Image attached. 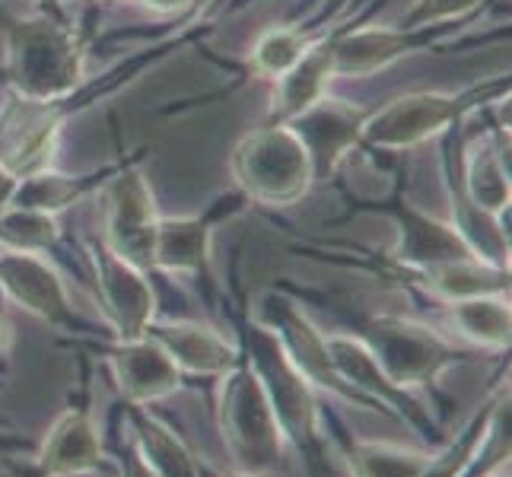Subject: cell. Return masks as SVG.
<instances>
[{
	"instance_id": "cell-1",
	"label": "cell",
	"mask_w": 512,
	"mask_h": 477,
	"mask_svg": "<svg viewBox=\"0 0 512 477\" xmlns=\"http://www.w3.org/2000/svg\"><path fill=\"white\" fill-rule=\"evenodd\" d=\"M217 420L223 443L229 455L236 458L239 471L268 474L284 468L287 436L280 430L255 369L245 366L242 360L233 369H226L220 379Z\"/></svg>"
},
{
	"instance_id": "cell-2",
	"label": "cell",
	"mask_w": 512,
	"mask_h": 477,
	"mask_svg": "<svg viewBox=\"0 0 512 477\" xmlns=\"http://www.w3.org/2000/svg\"><path fill=\"white\" fill-rule=\"evenodd\" d=\"M255 376L271 401V411L284 430L287 443L306 452L312 465L325 462L322 411L312 395L309 379L299 373L290 353L280 344L274 328H252V363Z\"/></svg>"
},
{
	"instance_id": "cell-3",
	"label": "cell",
	"mask_w": 512,
	"mask_h": 477,
	"mask_svg": "<svg viewBox=\"0 0 512 477\" xmlns=\"http://www.w3.org/2000/svg\"><path fill=\"white\" fill-rule=\"evenodd\" d=\"M10 77L26 99L51 102L80 80V48L74 32L55 20L16 23L10 35Z\"/></svg>"
},
{
	"instance_id": "cell-4",
	"label": "cell",
	"mask_w": 512,
	"mask_h": 477,
	"mask_svg": "<svg viewBox=\"0 0 512 477\" xmlns=\"http://www.w3.org/2000/svg\"><path fill=\"white\" fill-rule=\"evenodd\" d=\"M239 185L261 204H293L312 182V156L293 128H268L242 140L233 159Z\"/></svg>"
},
{
	"instance_id": "cell-5",
	"label": "cell",
	"mask_w": 512,
	"mask_h": 477,
	"mask_svg": "<svg viewBox=\"0 0 512 477\" xmlns=\"http://www.w3.org/2000/svg\"><path fill=\"white\" fill-rule=\"evenodd\" d=\"M366 347L376 357L385 379L404 388V392L414 385L436 382L462 357L443 334H436L427 325L408 322V318H379V322H373Z\"/></svg>"
},
{
	"instance_id": "cell-6",
	"label": "cell",
	"mask_w": 512,
	"mask_h": 477,
	"mask_svg": "<svg viewBox=\"0 0 512 477\" xmlns=\"http://www.w3.org/2000/svg\"><path fill=\"white\" fill-rule=\"evenodd\" d=\"M0 287L26 312L39 315L51 328H74L77 315L70 309L67 290L58 271L35 252H4L0 255Z\"/></svg>"
},
{
	"instance_id": "cell-7",
	"label": "cell",
	"mask_w": 512,
	"mask_h": 477,
	"mask_svg": "<svg viewBox=\"0 0 512 477\" xmlns=\"http://www.w3.org/2000/svg\"><path fill=\"white\" fill-rule=\"evenodd\" d=\"M58 140V115L48 102L20 99L0 121V166L16 179L39 175L51 163Z\"/></svg>"
},
{
	"instance_id": "cell-8",
	"label": "cell",
	"mask_w": 512,
	"mask_h": 477,
	"mask_svg": "<svg viewBox=\"0 0 512 477\" xmlns=\"http://www.w3.org/2000/svg\"><path fill=\"white\" fill-rule=\"evenodd\" d=\"M153 236L156 217L147 182L137 172L121 175L109 188V249L144 271L153 264Z\"/></svg>"
},
{
	"instance_id": "cell-9",
	"label": "cell",
	"mask_w": 512,
	"mask_h": 477,
	"mask_svg": "<svg viewBox=\"0 0 512 477\" xmlns=\"http://www.w3.org/2000/svg\"><path fill=\"white\" fill-rule=\"evenodd\" d=\"M112 373L131 404H153L175 395L182 388V369L172 363L169 353L153 338H131L121 341L112 353Z\"/></svg>"
},
{
	"instance_id": "cell-10",
	"label": "cell",
	"mask_w": 512,
	"mask_h": 477,
	"mask_svg": "<svg viewBox=\"0 0 512 477\" xmlns=\"http://www.w3.org/2000/svg\"><path fill=\"white\" fill-rule=\"evenodd\" d=\"M96 277L102 290V303L109 309L121 341L144 338L153 318V290L147 287L140 268L115 255L109 245L96 249Z\"/></svg>"
},
{
	"instance_id": "cell-11",
	"label": "cell",
	"mask_w": 512,
	"mask_h": 477,
	"mask_svg": "<svg viewBox=\"0 0 512 477\" xmlns=\"http://www.w3.org/2000/svg\"><path fill=\"white\" fill-rule=\"evenodd\" d=\"M280 309H274V334L284 344V350L290 353V360L296 363V369L309 379V385H322L328 388L331 395H338L350 404H357V408H369L373 401H366L360 392H353V388L338 376V369H334L331 357H328V347H325V334L315 331L312 322L296 312L290 303H277Z\"/></svg>"
},
{
	"instance_id": "cell-12",
	"label": "cell",
	"mask_w": 512,
	"mask_h": 477,
	"mask_svg": "<svg viewBox=\"0 0 512 477\" xmlns=\"http://www.w3.org/2000/svg\"><path fill=\"white\" fill-rule=\"evenodd\" d=\"M105 452L93 414L86 408L64 411L55 427L48 430L39 449V471L42 477H80L102 468Z\"/></svg>"
},
{
	"instance_id": "cell-13",
	"label": "cell",
	"mask_w": 512,
	"mask_h": 477,
	"mask_svg": "<svg viewBox=\"0 0 512 477\" xmlns=\"http://www.w3.org/2000/svg\"><path fill=\"white\" fill-rule=\"evenodd\" d=\"M455 112H458L455 96L414 93L385 105L369 125H363V134L379 147H411L417 140L436 134Z\"/></svg>"
},
{
	"instance_id": "cell-14",
	"label": "cell",
	"mask_w": 512,
	"mask_h": 477,
	"mask_svg": "<svg viewBox=\"0 0 512 477\" xmlns=\"http://www.w3.org/2000/svg\"><path fill=\"white\" fill-rule=\"evenodd\" d=\"M325 347H328V357H331L334 369H338V376L353 388V392H360L366 401H379L382 408H398L408 423L420 420L423 411L411 401V395L404 392V388L385 379V373L379 369L373 353H369L366 341L347 338V334H331V338L325 334Z\"/></svg>"
},
{
	"instance_id": "cell-15",
	"label": "cell",
	"mask_w": 512,
	"mask_h": 477,
	"mask_svg": "<svg viewBox=\"0 0 512 477\" xmlns=\"http://www.w3.org/2000/svg\"><path fill=\"white\" fill-rule=\"evenodd\" d=\"M147 338L160 344L172 363L182 373L194 376H223L226 369H233L239 363V350L233 344H226V338L214 328L194 325V322H175V325H156L144 331Z\"/></svg>"
},
{
	"instance_id": "cell-16",
	"label": "cell",
	"mask_w": 512,
	"mask_h": 477,
	"mask_svg": "<svg viewBox=\"0 0 512 477\" xmlns=\"http://www.w3.org/2000/svg\"><path fill=\"white\" fill-rule=\"evenodd\" d=\"M401 249L398 258L414 264V268H436V264L449 261H468L478 258L474 249L465 242V236L458 233V226L436 223L430 217L417 214V210H401Z\"/></svg>"
},
{
	"instance_id": "cell-17",
	"label": "cell",
	"mask_w": 512,
	"mask_h": 477,
	"mask_svg": "<svg viewBox=\"0 0 512 477\" xmlns=\"http://www.w3.org/2000/svg\"><path fill=\"white\" fill-rule=\"evenodd\" d=\"M296 118H299V128H293V131L306 144V150L312 156V169H328L360 128L357 112L347 109L341 102H328V99H319Z\"/></svg>"
},
{
	"instance_id": "cell-18",
	"label": "cell",
	"mask_w": 512,
	"mask_h": 477,
	"mask_svg": "<svg viewBox=\"0 0 512 477\" xmlns=\"http://www.w3.org/2000/svg\"><path fill=\"white\" fill-rule=\"evenodd\" d=\"M328 48H331V74L360 77V74H373V70L404 55L408 39H404V32H392V29H363Z\"/></svg>"
},
{
	"instance_id": "cell-19",
	"label": "cell",
	"mask_w": 512,
	"mask_h": 477,
	"mask_svg": "<svg viewBox=\"0 0 512 477\" xmlns=\"http://www.w3.org/2000/svg\"><path fill=\"white\" fill-rule=\"evenodd\" d=\"M210 229L204 220H160L153 236V264L169 274H194L207 261Z\"/></svg>"
},
{
	"instance_id": "cell-20",
	"label": "cell",
	"mask_w": 512,
	"mask_h": 477,
	"mask_svg": "<svg viewBox=\"0 0 512 477\" xmlns=\"http://www.w3.org/2000/svg\"><path fill=\"white\" fill-rule=\"evenodd\" d=\"M506 271L497 264H487L481 258L468 261H449L427 268V287L433 296L446 299V303H458V299H474V296H493L506 290Z\"/></svg>"
},
{
	"instance_id": "cell-21",
	"label": "cell",
	"mask_w": 512,
	"mask_h": 477,
	"mask_svg": "<svg viewBox=\"0 0 512 477\" xmlns=\"http://www.w3.org/2000/svg\"><path fill=\"white\" fill-rule=\"evenodd\" d=\"M134 446L140 458L160 474V477H198V465H194L191 452L185 443L175 436L169 427H163L160 420L134 408Z\"/></svg>"
},
{
	"instance_id": "cell-22",
	"label": "cell",
	"mask_w": 512,
	"mask_h": 477,
	"mask_svg": "<svg viewBox=\"0 0 512 477\" xmlns=\"http://www.w3.org/2000/svg\"><path fill=\"white\" fill-rule=\"evenodd\" d=\"M347 465L353 477H427L433 455L404 449L398 443L357 439V443L350 446Z\"/></svg>"
},
{
	"instance_id": "cell-23",
	"label": "cell",
	"mask_w": 512,
	"mask_h": 477,
	"mask_svg": "<svg viewBox=\"0 0 512 477\" xmlns=\"http://www.w3.org/2000/svg\"><path fill=\"white\" fill-rule=\"evenodd\" d=\"M449 322L458 338L481 347H506L509 344V303L500 296H474L452 303Z\"/></svg>"
},
{
	"instance_id": "cell-24",
	"label": "cell",
	"mask_w": 512,
	"mask_h": 477,
	"mask_svg": "<svg viewBox=\"0 0 512 477\" xmlns=\"http://www.w3.org/2000/svg\"><path fill=\"white\" fill-rule=\"evenodd\" d=\"M328 77H331V48L306 51V55L299 58V64L280 77L277 112L290 118L303 115L309 105L322 99Z\"/></svg>"
},
{
	"instance_id": "cell-25",
	"label": "cell",
	"mask_w": 512,
	"mask_h": 477,
	"mask_svg": "<svg viewBox=\"0 0 512 477\" xmlns=\"http://www.w3.org/2000/svg\"><path fill=\"white\" fill-rule=\"evenodd\" d=\"M58 226L51 214L29 207H13L0 214V242L10 252H42L48 245H55Z\"/></svg>"
},
{
	"instance_id": "cell-26",
	"label": "cell",
	"mask_w": 512,
	"mask_h": 477,
	"mask_svg": "<svg viewBox=\"0 0 512 477\" xmlns=\"http://www.w3.org/2000/svg\"><path fill=\"white\" fill-rule=\"evenodd\" d=\"M468 185H471V201L481 214H497V210L509 204V179L500 166V159L493 156V150L474 153Z\"/></svg>"
},
{
	"instance_id": "cell-27",
	"label": "cell",
	"mask_w": 512,
	"mask_h": 477,
	"mask_svg": "<svg viewBox=\"0 0 512 477\" xmlns=\"http://www.w3.org/2000/svg\"><path fill=\"white\" fill-rule=\"evenodd\" d=\"M80 185L64 179V175H29L23 179V185H16L13 191V201L16 207H29V210H42V214H55L58 207H67L70 201L77 198Z\"/></svg>"
},
{
	"instance_id": "cell-28",
	"label": "cell",
	"mask_w": 512,
	"mask_h": 477,
	"mask_svg": "<svg viewBox=\"0 0 512 477\" xmlns=\"http://www.w3.org/2000/svg\"><path fill=\"white\" fill-rule=\"evenodd\" d=\"M306 55L303 35H296L293 29H271L261 35V42L255 45V67L261 74L284 77L287 70L299 64V58Z\"/></svg>"
},
{
	"instance_id": "cell-29",
	"label": "cell",
	"mask_w": 512,
	"mask_h": 477,
	"mask_svg": "<svg viewBox=\"0 0 512 477\" xmlns=\"http://www.w3.org/2000/svg\"><path fill=\"white\" fill-rule=\"evenodd\" d=\"M478 0H420L417 10L411 20L414 23H423V20H443V16H455L468 7H474Z\"/></svg>"
},
{
	"instance_id": "cell-30",
	"label": "cell",
	"mask_w": 512,
	"mask_h": 477,
	"mask_svg": "<svg viewBox=\"0 0 512 477\" xmlns=\"http://www.w3.org/2000/svg\"><path fill=\"white\" fill-rule=\"evenodd\" d=\"M121 477H160L156 474L144 458H140L137 446H128L125 449V458H121Z\"/></svg>"
},
{
	"instance_id": "cell-31",
	"label": "cell",
	"mask_w": 512,
	"mask_h": 477,
	"mask_svg": "<svg viewBox=\"0 0 512 477\" xmlns=\"http://www.w3.org/2000/svg\"><path fill=\"white\" fill-rule=\"evenodd\" d=\"M13 191H16V175H10L0 166V214L7 210V204H13Z\"/></svg>"
},
{
	"instance_id": "cell-32",
	"label": "cell",
	"mask_w": 512,
	"mask_h": 477,
	"mask_svg": "<svg viewBox=\"0 0 512 477\" xmlns=\"http://www.w3.org/2000/svg\"><path fill=\"white\" fill-rule=\"evenodd\" d=\"M147 4L156 7V10H179V7L191 4V0H147Z\"/></svg>"
},
{
	"instance_id": "cell-33",
	"label": "cell",
	"mask_w": 512,
	"mask_h": 477,
	"mask_svg": "<svg viewBox=\"0 0 512 477\" xmlns=\"http://www.w3.org/2000/svg\"><path fill=\"white\" fill-rule=\"evenodd\" d=\"M10 338H13V331H10V325L4 322V318H0V353L10 347Z\"/></svg>"
},
{
	"instance_id": "cell-34",
	"label": "cell",
	"mask_w": 512,
	"mask_h": 477,
	"mask_svg": "<svg viewBox=\"0 0 512 477\" xmlns=\"http://www.w3.org/2000/svg\"><path fill=\"white\" fill-rule=\"evenodd\" d=\"M229 477H261V474H249V471H236V474H229Z\"/></svg>"
},
{
	"instance_id": "cell-35",
	"label": "cell",
	"mask_w": 512,
	"mask_h": 477,
	"mask_svg": "<svg viewBox=\"0 0 512 477\" xmlns=\"http://www.w3.org/2000/svg\"><path fill=\"white\" fill-rule=\"evenodd\" d=\"M0 446H10V439H0Z\"/></svg>"
},
{
	"instance_id": "cell-36",
	"label": "cell",
	"mask_w": 512,
	"mask_h": 477,
	"mask_svg": "<svg viewBox=\"0 0 512 477\" xmlns=\"http://www.w3.org/2000/svg\"><path fill=\"white\" fill-rule=\"evenodd\" d=\"M194 4H204V0H194Z\"/></svg>"
}]
</instances>
